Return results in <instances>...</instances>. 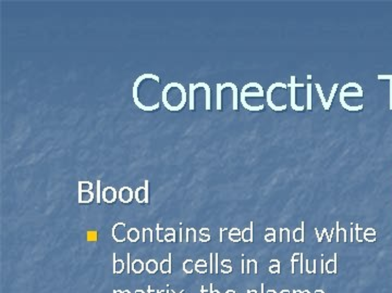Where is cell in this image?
<instances>
[{"label":"cell","mask_w":392,"mask_h":293,"mask_svg":"<svg viewBox=\"0 0 392 293\" xmlns=\"http://www.w3.org/2000/svg\"><path fill=\"white\" fill-rule=\"evenodd\" d=\"M186 91L180 83H169L162 91V102L168 111L178 112L186 103Z\"/></svg>","instance_id":"obj_1"},{"label":"cell","mask_w":392,"mask_h":293,"mask_svg":"<svg viewBox=\"0 0 392 293\" xmlns=\"http://www.w3.org/2000/svg\"><path fill=\"white\" fill-rule=\"evenodd\" d=\"M124 223H117L113 228V238L117 242H124L127 239V230Z\"/></svg>","instance_id":"obj_2"},{"label":"cell","mask_w":392,"mask_h":293,"mask_svg":"<svg viewBox=\"0 0 392 293\" xmlns=\"http://www.w3.org/2000/svg\"><path fill=\"white\" fill-rule=\"evenodd\" d=\"M101 198L106 203H114L118 198V192L114 187H106L104 190H102Z\"/></svg>","instance_id":"obj_3"},{"label":"cell","mask_w":392,"mask_h":293,"mask_svg":"<svg viewBox=\"0 0 392 293\" xmlns=\"http://www.w3.org/2000/svg\"><path fill=\"white\" fill-rule=\"evenodd\" d=\"M133 191L130 187H122L118 192V198L119 200L122 203H130L133 200Z\"/></svg>","instance_id":"obj_4"},{"label":"cell","mask_w":392,"mask_h":293,"mask_svg":"<svg viewBox=\"0 0 392 293\" xmlns=\"http://www.w3.org/2000/svg\"><path fill=\"white\" fill-rule=\"evenodd\" d=\"M93 200H94L93 191L80 190L79 189V203H91Z\"/></svg>","instance_id":"obj_5"},{"label":"cell","mask_w":392,"mask_h":293,"mask_svg":"<svg viewBox=\"0 0 392 293\" xmlns=\"http://www.w3.org/2000/svg\"><path fill=\"white\" fill-rule=\"evenodd\" d=\"M171 253H169V255H168V259L167 260H164L161 265H159V268L162 270L163 274H170L171 272Z\"/></svg>","instance_id":"obj_6"},{"label":"cell","mask_w":392,"mask_h":293,"mask_svg":"<svg viewBox=\"0 0 392 293\" xmlns=\"http://www.w3.org/2000/svg\"><path fill=\"white\" fill-rule=\"evenodd\" d=\"M134 197H135V200L137 201V203H145L146 202L145 187L137 188L134 192Z\"/></svg>","instance_id":"obj_7"},{"label":"cell","mask_w":392,"mask_h":293,"mask_svg":"<svg viewBox=\"0 0 392 293\" xmlns=\"http://www.w3.org/2000/svg\"><path fill=\"white\" fill-rule=\"evenodd\" d=\"M124 262L122 260L116 259V253H114V274L118 275V274H122L124 269Z\"/></svg>","instance_id":"obj_8"},{"label":"cell","mask_w":392,"mask_h":293,"mask_svg":"<svg viewBox=\"0 0 392 293\" xmlns=\"http://www.w3.org/2000/svg\"><path fill=\"white\" fill-rule=\"evenodd\" d=\"M146 270L148 274H155L157 272L158 268H159V264L157 263V261L155 260H148V262L146 263V266H145Z\"/></svg>","instance_id":"obj_9"},{"label":"cell","mask_w":392,"mask_h":293,"mask_svg":"<svg viewBox=\"0 0 392 293\" xmlns=\"http://www.w3.org/2000/svg\"><path fill=\"white\" fill-rule=\"evenodd\" d=\"M127 238L131 242H136L139 239V231L136 228H130L127 232Z\"/></svg>","instance_id":"obj_10"},{"label":"cell","mask_w":392,"mask_h":293,"mask_svg":"<svg viewBox=\"0 0 392 293\" xmlns=\"http://www.w3.org/2000/svg\"><path fill=\"white\" fill-rule=\"evenodd\" d=\"M132 270L135 274H141L144 270V263L141 260H135L132 264Z\"/></svg>","instance_id":"obj_11"},{"label":"cell","mask_w":392,"mask_h":293,"mask_svg":"<svg viewBox=\"0 0 392 293\" xmlns=\"http://www.w3.org/2000/svg\"><path fill=\"white\" fill-rule=\"evenodd\" d=\"M291 97H292V99H291V105H292V108L294 109V110H296V111H301V110H303L304 109V107H302V108H298V107H296L295 106V103H294V96H295V84H294V77H292V87H291Z\"/></svg>","instance_id":"obj_12"},{"label":"cell","mask_w":392,"mask_h":293,"mask_svg":"<svg viewBox=\"0 0 392 293\" xmlns=\"http://www.w3.org/2000/svg\"><path fill=\"white\" fill-rule=\"evenodd\" d=\"M147 237H149V242H153V230L151 228H143L142 242H146Z\"/></svg>","instance_id":"obj_13"},{"label":"cell","mask_w":392,"mask_h":293,"mask_svg":"<svg viewBox=\"0 0 392 293\" xmlns=\"http://www.w3.org/2000/svg\"><path fill=\"white\" fill-rule=\"evenodd\" d=\"M79 189H80V190L92 191V189H93V184H92L91 182L80 181V182H79Z\"/></svg>","instance_id":"obj_14"},{"label":"cell","mask_w":392,"mask_h":293,"mask_svg":"<svg viewBox=\"0 0 392 293\" xmlns=\"http://www.w3.org/2000/svg\"><path fill=\"white\" fill-rule=\"evenodd\" d=\"M193 261L192 260H186L183 264V270L186 272V274H191L193 272V267L190 266V264H192Z\"/></svg>","instance_id":"obj_15"},{"label":"cell","mask_w":392,"mask_h":293,"mask_svg":"<svg viewBox=\"0 0 392 293\" xmlns=\"http://www.w3.org/2000/svg\"><path fill=\"white\" fill-rule=\"evenodd\" d=\"M96 184H97V188H96V202L99 204L100 201H101V199H102V198H101V193H102V192H101V190H100L101 181H97Z\"/></svg>","instance_id":"obj_16"},{"label":"cell","mask_w":392,"mask_h":293,"mask_svg":"<svg viewBox=\"0 0 392 293\" xmlns=\"http://www.w3.org/2000/svg\"><path fill=\"white\" fill-rule=\"evenodd\" d=\"M252 229H245L243 231V235H242V238H243V240L245 241H251L252 238H253V235H252Z\"/></svg>","instance_id":"obj_17"},{"label":"cell","mask_w":392,"mask_h":293,"mask_svg":"<svg viewBox=\"0 0 392 293\" xmlns=\"http://www.w3.org/2000/svg\"><path fill=\"white\" fill-rule=\"evenodd\" d=\"M165 241L167 242H172L175 241V232L173 231L172 233H168L165 236Z\"/></svg>","instance_id":"obj_18"},{"label":"cell","mask_w":392,"mask_h":293,"mask_svg":"<svg viewBox=\"0 0 392 293\" xmlns=\"http://www.w3.org/2000/svg\"><path fill=\"white\" fill-rule=\"evenodd\" d=\"M144 187H145V191H146V204H148L149 203V190H148V187H149V182L148 181H145V185H144Z\"/></svg>","instance_id":"obj_19"},{"label":"cell","mask_w":392,"mask_h":293,"mask_svg":"<svg viewBox=\"0 0 392 293\" xmlns=\"http://www.w3.org/2000/svg\"><path fill=\"white\" fill-rule=\"evenodd\" d=\"M156 230H157V241H159V242H163L164 240L159 237V233H161V231L163 230L162 228H161V225L159 224H157V226H156Z\"/></svg>","instance_id":"obj_20"},{"label":"cell","mask_w":392,"mask_h":293,"mask_svg":"<svg viewBox=\"0 0 392 293\" xmlns=\"http://www.w3.org/2000/svg\"><path fill=\"white\" fill-rule=\"evenodd\" d=\"M130 258H131V254H130V253H128V254H127V260H128V262H127V272H128V274H130V272H131V264H130Z\"/></svg>","instance_id":"obj_21"},{"label":"cell","mask_w":392,"mask_h":293,"mask_svg":"<svg viewBox=\"0 0 392 293\" xmlns=\"http://www.w3.org/2000/svg\"><path fill=\"white\" fill-rule=\"evenodd\" d=\"M147 292H148V293H162V292H164V290H156V291H154V290H152L151 286L148 285V289H147Z\"/></svg>","instance_id":"obj_22"},{"label":"cell","mask_w":392,"mask_h":293,"mask_svg":"<svg viewBox=\"0 0 392 293\" xmlns=\"http://www.w3.org/2000/svg\"><path fill=\"white\" fill-rule=\"evenodd\" d=\"M216 272H218V254H216Z\"/></svg>","instance_id":"obj_23"},{"label":"cell","mask_w":392,"mask_h":293,"mask_svg":"<svg viewBox=\"0 0 392 293\" xmlns=\"http://www.w3.org/2000/svg\"><path fill=\"white\" fill-rule=\"evenodd\" d=\"M114 293H123V291H121V290H114Z\"/></svg>","instance_id":"obj_24"},{"label":"cell","mask_w":392,"mask_h":293,"mask_svg":"<svg viewBox=\"0 0 392 293\" xmlns=\"http://www.w3.org/2000/svg\"><path fill=\"white\" fill-rule=\"evenodd\" d=\"M135 293H144V291L143 290H136Z\"/></svg>","instance_id":"obj_25"},{"label":"cell","mask_w":392,"mask_h":293,"mask_svg":"<svg viewBox=\"0 0 392 293\" xmlns=\"http://www.w3.org/2000/svg\"><path fill=\"white\" fill-rule=\"evenodd\" d=\"M202 293H209V292H207V291H205V290H204V287H202Z\"/></svg>","instance_id":"obj_26"},{"label":"cell","mask_w":392,"mask_h":293,"mask_svg":"<svg viewBox=\"0 0 392 293\" xmlns=\"http://www.w3.org/2000/svg\"><path fill=\"white\" fill-rule=\"evenodd\" d=\"M123 293H131V292H130L129 290H124V291H123Z\"/></svg>","instance_id":"obj_27"},{"label":"cell","mask_w":392,"mask_h":293,"mask_svg":"<svg viewBox=\"0 0 392 293\" xmlns=\"http://www.w3.org/2000/svg\"><path fill=\"white\" fill-rule=\"evenodd\" d=\"M227 293H236L235 291H229V292H227Z\"/></svg>","instance_id":"obj_28"}]
</instances>
